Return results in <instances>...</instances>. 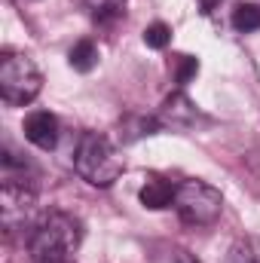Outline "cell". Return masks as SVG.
<instances>
[{"instance_id":"cell-17","label":"cell","mask_w":260,"mask_h":263,"mask_svg":"<svg viewBox=\"0 0 260 263\" xmlns=\"http://www.w3.org/2000/svg\"><path fill=\"white\" fill-rule=\"evenodd\" d=\"M196 3H199V9H202V12H211L220 0H196Z\"/></svg>"},{"instance_id":"cell-7","label":"cell","mask_w":260,"mask_h":263,"mask_svg":"<svg viewBox=\"0 0 260 263\" xmlns=\"http://www.w3.org/2000/svg\"><path fill=\"white\" fill-rule=\"evenodd\" d=\"M196 107L193 101L178 89V92H172L165 101H162V107H159V120H162V126H172V129H187V126H193L196 123Z\"/></svg>"},{"instance_id":"cell-13","label":"cell","mask_w":260,"mask_h":263,"mask_svg":"<svg viewBox=\"0 0 260 263\" xmlns=\"http://www.w3.org/2000/svg\"><path fill=\"white\" fill-rule=\"evenodd\" d=\"M224 263H260V236L239 239V242L227 251V260Z\"/></svg>"},{"instance_id":"cell-10","label":"cell","mask_w":260,"mask_h":263,"mask_svg":"<svg viewBox=\"0 0 260 263\" xmlns=\"http://www.w3.org/2000/svg\"><path fill=\"white\" fill-rule=\"evenodd\" d=\"M126 6L129 0H83V9L95 25H114L126 15Z\"/></svg>"},{"instance_id":"cell-15","label":"cell","mask_w":260,"mask_h":263,"mask_svg":"<svg viewBox=\"0 0 260 263\" xmlns=\"http://www.w3.org/2000/svg\"><path fill=\"white\" fill-rule=\"evenodd\" d=\"M169 43H172V28H169L165 22H153V25L144 28V46H150V49H165Z\"/></svg>"},{"instance_id":"cell-4","label":"cell","mask_w":260,"mask_h":263,"mask_svg":"<svg viewBox=\"0 0 260 263\" xmlns=\"http://www.w3.org/2000/svg\"><path fill=\"white\" fill-rule=\"evenodd\" d=\"M178 217L190 227H214L220 220V211H224V196L217 187L205 184V181H184L178 184L175 190V205Z\"/></svg>"},{"instance_id":"cell-9","label":"cell","mask_w":260,"mask_h":263,"mask_svg":"<svg viewBox=\"0 0 260 263\" xmlns=\"http://www.w3.org/2000/svg\"><path fill=\"white\" fill-rule=\"evenodd\" d=\"M175 190H178V184H169L165 178L150 175V178L144 181V187L138 190V199H141V205H144V208L159 211V208L175 205Z\"/></svg>"},{"instance_id":"cell-6","label":"cell","mask_w":260,"mask_h":263,"mask_svg":"<svg viewBox=\"0 0 260 263\" xmlns=\"http://www.w3.org/2000/svg\"><path fill=\"white\" fill-rule=\"evenodd\" d=\"M25 141H31L34 147H40V150H55L59 147V120H55V114H49V110H34V114H28L25 117Z\"/></svg>"},{"instance_id":"cell-5","label":"cell","mask_w":260,"mask_h":263,"mask_svg":"<svg viewBox=\"0 0 260 263\" xmlns=\"http://www.w3.org/2000/svg\"><path fill=\"white\" fill-rule=\"evenodd\" d=\"M37 202V190L28 181H3L0 190V211H3V227L12 230L18 220L28 217V211Z\"/></svg>"},{"instance_id":"cell-8","label":"cell","mask_w":260,"mask_h":263,"mask_svg":"<svg viewBox=\"0 0 260 263\" xmlns=\"http://www.w3.org/2000/svg\"><path fill=\"white\" fill-rule=\"evenodd\" d=\"M162 120L153 114H126L120 120V144H135L141 138H150L156 132H162Z\"/></svg>"},{"instance_id":"cell-11","label":"cell","mask_w":260,"mask_h":263,"mask_svg":"<svg viewBox=\"0 0 260 263\" xmlns=\"http://www.w3.org/2000/svg\"><path fill=\"white\" fill-rule=\"evenodd\" d=\"M98 62H101V52H98V46H95L92 40H77V43L70 46V52H67V65L73 67L77 73L95 70Z\"/></svg>"},{"instance_id":"cell-12","label":"cell","mask_w":260,"mask_h":263,"mask_svg":"<svg viewBox=\"0 0 260 263\" xmlns=\"http://www.w3.org/2000/svg\"><path fill=\"white\" fill-rule=\"evenodd\" d=\"M230 25L239 34H254L260 31V3H239L230 15Z\"/></svg>"},{"instance_id":"cell-14","label":"cell","mask_w":260,"mask_h":263,"mask_svg":"<svg viewBox=\"0 0 260 263\" xmlns=\"http://www.w3.org/2000/svg\"><path fill=\"white\" fill-rule=\"evenodd\" d=\"M169 70H172V77H175V86H178V89H184L196 73H199V62H196L193 55L178 52V55H172V59H169Z\"/></svg>"},{"instance_id":"cell-3","label":"cell","mask_w":260,"mask_h":263,"mask_svg":"<svg viewBox=\"0 0 260 263\" xmlns=\"http://www.w3.org/2000/svg\"><path fill=\"white\" fill-rule=\"evenodd\" d=\"M43 92V73L25 52H6L0 59V98L12 107L31 104Z\"/></svg>"},{"instance_id":"cell-18","label":"cell","mask_w":260,"mask_h":263,"mask_svg":"<svg viewBox=\"0 0 260 263\" xmlns=\"http://www.w3.org/2000/svg\"><path fill=\"white\" fill-rule=\"evenodd\" d=\"M55 263H67V260H55Z\"/></svg>"},{"instance_id":"cell-16","label":"cell","mask_w":260,"mask_h":263,"mask_svg":"<svg viewBox=\"0 0 260 263\" xmlns=\"http://www.w3.org/2000/svg\"><path fill=\"white\" fill-rule=\"evenodd\" d=\"M175 263H202V260H196L190 251H175Z\"/></svg>"},{"instance_id":"cell-1","label":"cell","mask_w":260,"mask_h":263,"mask_svg":"<svg viewBox=\"0 0 260 263\" xmlns=\"http://www.w3.org/2000/svg\"><path fill=\"white\" fill-rule=\"evenodd\" d=\"M83 242V223L67 211H49L28 236V254L34 263L67 260Z\"/></svg>"},{"instance_id":"cell-2","label":"cell","mask_w":260,"mask_h":263,"mask_svg":"<svg viewBox=\"0 0 260 263\" xmlns=\"http://www.w3.org/2000/svg\"><path fill=\"white\" fill-rule=\"evenodd\" d=\"M73 172L92 187H110L126 172V162L107 135L86 132L73 150Z\"/></svg>"}]
</instances>
